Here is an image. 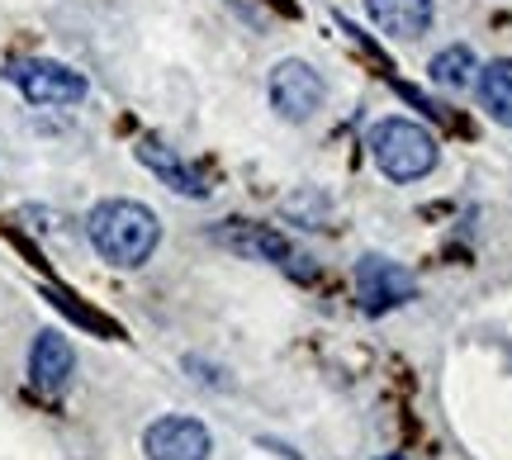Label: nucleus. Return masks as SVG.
I'll return each instance as SVG.
<instances>
[{
    "label": "nucleus",
    "mask_w": 512,
    "mask_h": 460,
    "mask_svg": "<svg viewBox=\"0 0 512 460\" xmlns=\"http://www.w3.org/2000/svg\"><path fill=\"white\" fill-rule=\"evenodd\" d=\"M86 238L100 252V261H110L119 271H138L152 261L157 242H162V223L157 214L138 200H100L86 214Z\"/></svg>",
    "instance_id": "nucleus-1"
},
{
    "label": "nucleus",
    "mask_w": 512,
    "mask_h": 460,
    "mask_svg": "<svg viewBox=\"0 0 512 460\" xmlns=\"http://www.w3.org/2000/svg\"><path fill=\"white\" fill-rule=\"evenodd\" d=\"M366 148H370V162L380 166L394 185L422 181V176H432V171H437V162H441V143L422 129L418 119H403V114L380 119V124L370 129Z\"/></svg>",
    "instance_id": "nucleus-2"
},
{
    "label": "nucleus",
    "mask_w": 512,
    "mask_h": 460,
    "mask_svg": "<svg viewBox=\"0 0 512 460\" xmlns=\"http://www.w3.org/2000/svg\"><path fill=\"white\" fill-rule=\"evenodd\" d=\"M10 81L15 91L29 100V105H48V110H72L91 95V81L67 67V62H53V57H24V62H10Z\"/></svg>",
    "instance_id": "nucleus-3"
},
{
    "label": "nucleus",
    "mask_w": 512,
    "mask_h": 460,
    "mask_svg": "<svg viewBox=\"0 0 512 460\" xmlns=\"http://www.w3.org/2000/svg\"><path fill=\"white\" fill-rule=\"evenodd\" d=\"M266 95H271V110L290 124H309L313 114L323 110L328 100V81L323 72L304 62V57H285L271 67V81H266Z\"/></svg>",
    "instance_id": "nucleus-4"
},
{
    "label": "nucleus",
    "mask_w": 512,
    "mask_h": 460,
    "mask_svg": "<svg viewBox=\"0 0 512 460\" xmlns=\"http://www.w3.org/2000/svg\"><path fill=\"white\" fill-rule=\"evenodd\" d=\"M356 295H361V309L370 318H380V313L418 299V280H413V271H403L399 261L380 257V252H366V257L356 261Z\"/></svg>",
    "instance_id": "nucleus-5"
},
{
    "label": "nucleus",
    "mask_w": 512,
    "mask_h": 460,
    "mask_svg": "<svg viewBox=\"0 0 512 460\" xmlns=\"http://www.w3.org/2000/svg\"><path fill=\"white\" fill-rule=\"evenodd\" d=\"M214 242L228 247V252H238V257H247V261H271V266H285V271H290L294 261H304L299 252H294V242L285 238V233L266 228V223L228 219V223L214 228Z\"/></svg>",
    "instance_id": "nucleus-6"
},
{
    "label": "nucleus",
    "mask_w": 512,
    "mask_h": 460,
    "mask_svg": "<svg viewBox=\"0 0 512 460\" xmlns=\"http://www.w3.org/2000/svg\"><path fill=\"white\" fill-rule=\"evenodd\" d=\"M147 460H209L214 437L200 418H157L143 432Z\"/></svg>",
    "instance_id": "nucleus-7"
},
{
    "label": "nucleus",
    "mask_w": 512,
    "mask_h": 460,
    "mask_svg": "<svg viewBox=\"0 0 512 460\" xmlns=\"http://www.w3.org/2000/svg\"><path fill=\"white\" fill-rule=\"evenodd\" d=\"M366 19L394 43H418L432 29L437 5L432 0H366Z\"/></svg>",
    "instance_id": "nucleus-8"
},
{
    "label": "nucleus",
    "mask_w": 512,
    "mask_h": 460,
    "mask_svg": "<svg viewBox=\"0 0 512 460\" xmlns=\"http://www.w3.org/2000/svg\"><path fill=\"white\" fill-rule=\"evenodd\" d=\"M133 152H138V162H143L166 190H176L185 200H204V195H209V185H204L200 171L185 162V157H176V148H166L162 138H138Z\"/></svg>",
    "instance_id": "nucleus-9"
},
{
    "label": "nucleus",
    "mask_w": 512,
    "mask_h": 460,
    "mask_svg": "<svg viewBox=\"0 0 512 460\" xmlns=\"http://www.w3.org/2000/svg\"><path fill=\"white\" fill-rule=\"evenodd\" d=\"M72 370H76V347L62 337V332H38L34 351H29V380L43 394H62L72 385Z\"/></svg>",
    "instance_id": "nucleus-10"
},
{
    "label": "nucleus",
    "mask_w": 512,
    "mask_h": 460,
    "mask_svg": "<svg viewBox=\"0 0 512 460\" xmlns=\"http://www.w3.org/2000/svg\"><path fill=\"white\" fill-rule=\"evenodd\" d=\"M475 91H479V110L489 114L494 124L512 129V57H498L489 67H479Z\"/></svg>",
    "instance_id": "nucleus-11"
},
{
    "label": "nucleus",
    "mask_w": 512,
    "mask_h": 460,
    "mask_svg": "<svg viewBox=\"0 0 512 460\" xmlns=\"http://www.w3.org/2000/svg\"><path fill=\"white\" fill-rule=\"evenodd\" d=\"M427 76H432V86H441V91H470L479 76V62L465 43H451V48H441L427 62Z\"/></svg>",
    "instance_id": "nucleus-12"
},
{
    "label": "nucleus",
    "mask_w": 512,
    "mask_h": 460,
    "mask_svg": "<svg viewBox=\"0 0 512 460\" xmlns=\"http://www.w3.org/2000/svg\"><path fill=\"white\" fill-rule=\"evenodd\" d=\"M375 460H403V456H375Z\"/></svg>",
    "instance_id": "nucleus-13"
}]
</instances>
